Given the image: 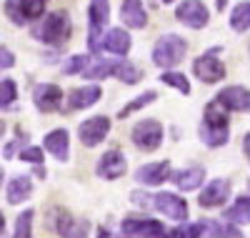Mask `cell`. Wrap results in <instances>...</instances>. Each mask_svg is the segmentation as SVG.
Masks as SVG:
<instances>
[{
	"mask_svg": "<svg viewBox=\"0 0 250 238\" xmlns=\"http://www.w3.org/2000/svg\"><path fill=\"white\" fill-rule=\"evenodd\" d=\"M200 138L208 145H225L228 143V108L215 98L205 105V120L200 125Z\"/></svg>",
	"mask_w": 250,
	"mask_h": 238,
	"instance_id": "cell-1",
	"label": "cell"
},
{
	"mask_svg": "<svg viewBox=\"0 0 250 238\" xmlns=\"http://www.w3.org/2000/svg\"><path fill=\"white\" fill-rule=\"evenodd\" d=\"M185 50H188V43L180 35L168 33V35H163L155 43V48H153V63H155L158 68L170 71V68H175V66H180V63H183Z\"/></svg>",
	"mask_w": 250,
	"mask_h": 238,
	"instance_id": "cell-2",
	"label": "cell"
},
{
	"mask_svg": "<svg viewBox=\"0 0 250 238\" xmlns=\"http://www.w3.org/2000/svg\"><path fill=\"white\" fill-rule=\"evenodd\" d=\"M70 30L73 28H70L68 13H53V15H48L43 20V25H40L38 35H40V40L50 43V46H62V43H68Z\"/></svg>",
	"mask_w": 250,
	"mask_h": 238,
	"instance_id": "cell-3",
	"label": "cell"
},
{
	"mask_svg": "<svg viewBox=\"0 0 250 238\" xmlns=\"http://www.w3.org/2000/svg\"><path fill=\"white\" fill-rule=\"evenodd\" d=\"M88 18H90V40H88V46L90 50H100L103 48V40L100 38H105V23H108V18H110V5H108V0H90V5H88Z\"/></svg>",
	"mask_w": 250,
	"mask_h": 238,
	"instance_id": "cell-4",
	"label": "cell"
},
{
	"mask_svg": "<svg viewBox=\"0 0 250 238\" xmlns=\"http://www.w3.org/2000/svg\"><path fill=\"white\" fill-rule=\"evenodd\" d=\"M120 228L130 238H170V236H175L155 218H125Z\"/></svg>",
	"mask_w": 250,
	"mask_h": 238,
	"instance_id": "cell-5",
	"label": "cell"
},
{
	"mask_svg": "<svg viewBox=\"0 0 250 238\" xmlns=\"http://www.w3.org/2000/svg\"><path fill=\"white\" fill-rule=\"evenodd\" d=\"M133 143L140 148V150H155L160 143H163V125L153 118L148 120H140L135 128H133V133H130Z\"/></svg>",
	"mask_w": 250,
	"mask_h": 238,
	"instance_id": "cell-6",
	"label": "cell"
},
{
	"mask_svg": "<svg viewBox=\"0 0 250 238\" xmlns=\"http://www.w3.org/2000/svg\"><path fill=\"white\" fill-rule=\"evenodd\" d=\"M108 133H110V118L108 116H95V118H88L85 123L78 125L80 143L88 148H95L98 143H103Z\"/></svg>",
	"mask_w": 250,
	"mask_h": 238,
	"instance_id": "cell-7",
	"label": "cell"
},
{
	"mask_svg": "<svg viewBox=\"0 0 250 238\" xmlns=\"http://www.w3.org/2000/svg\"><path fill=\"white\" fill-rule=\"evenodd\" d=\"M175 18L183 25L193 28V30H200V28L208 25V8L200 3V0H185V3L178 5Z\"/></svg>",
	"mask_w": 250,
	"mask_h": 238,
	"instance_id": "cell-8",
	"label": "cell"
},
{
	"mask_svg": "<svg viewBox=\"0 0 250 238\" xmlns=\"http://www.w3.org/2000/svg\"><path fill=\"white\" fill-rule=\"evenodd\" d=\"M33 103L40 113H53V111H60L62 105V91L58 85H50V83H40L35 85L33 91Z\"/></svg>",
	"mask_w": 250,
	"mask_h": 238,
	"instance_id": "cell-9",
	"label": "cell"
},
{
	"mask_svg": "<svg viewBox=\"0 0 250 238\" xmlns=\"http://www.w3.org/2000/svg\"><path fill=\"white\" fill-rule=\"evenodd\" d=\"M55 215L58 218H53V226L62 238H88L90 223L85 218H73L65 211H55Z\"/></svg>",
	"mask_w": 250,
	"mask_h": 238,
	"instance_id": "cell-10",
	"label": "cell"
},
{
	"mask_svg": "<svg viewBox=\"0 0 250 238\" xmlns=\"http://www.w3.org/2000/svg\"><path fill=\"white\" fill-rule=\"evenodd\" d=\"M193 73L203 83H218V80L225 78V66H223L220 58H215V53H205L193 63Z\"/></svg>",
	"mask_w": 250,
	"mask_h": 238,
	"instance_id": "cell-11",
	"label": "cell"
},
{
	"mask_svg": "<svg viewBox=\"0 0 250 238\" xmlns=\"http://www.w3.org/2000/svg\"><path fill=\"white\" fill-rule=\"evenodd\" d=\"M125 168H128V161H125V156L120 153V150H108L105 156H100V161L95 166V173L105 181H115L125 173Z\"/></svg>",
	"mask_w": 250,
	"mask_h": 238,
	"instance_id": "cell-12",
	"label": "cell"
},
{
	"mask_svg": "<svg viewBox=\"0 0 250 238\" xmlns=\"http://www.w3.org/2000/svg\"><path fill=\"white\" fill-rule=\"evenodd\" d=\"M155 211H160L163 215H168L173 221L188 218V203L180 196H175V193H158L155 196Z\"/></svg>",
	"mask_w": 250,
	"mask_h": 238,
	"instance_id": "cell-13",
	"label": "cell"
},
{
	"mask_svg": "<svg viewBox=\"0 0 250 238\" xmlns=\"http://www.w3.org/2000/svg\"><path fill=\"white\" fill-rule=\"evenodd\" d=\"M228 198H230V183H228L225 178H215V181H210L205 186L198 203L203 208H215V206H223Z\"/></svg>",
	"mask_w": 250,
	"mask_h": 238,
	"instance_id": "cell-14",
	"label": "cell"
},
{
	"mask_svg": "<svg viewBox=\"0 0 250 238\" xmlns=\"http://www.w3.org/2000/svg\"><path fill=\"white\" fill-rule=\"evenodd\" d=\"M218 100L228 108V111H238V113L250 111V91L243 88V85H230V88H223V91L218 93Z\"/></svg>",
	"mask_w": 250,
	"mask_h": 238,
	"instance_id": "cell-15",
	"label": "cell"
},
{
	"mask_svg": "<svg viewBox=\"0 0 250 238\" xmlns=\"http://www.w3.org/2000/svg\"><path fill=\"white\" fill-rule=\"evenodd\" d=\"M168 176H170V163L168 161L148 163V166H140L135 170V181L145 183V186H160L163 181H168Z\"/></svg>",
	"mask_w": 250,
	"mask_h": 238,
	"instance_id": "cell-16",
	"label": "cell"
},
{
	"mask_svg": "<svg viewBox=\"0 0 250 238\" xmlns=\"http://www.w3.org/2000/svg\"><path fill=\"white\" fill-rule=\"evenodd\" d=\"M103 91L98 85H85V88H75L68 95V111H83V108H90L100 100Z\"/></svg>",
	"mask_w": 250,
	"mask_h": 238,
	"instance_id": "cell-17",
	"label": "cell"
},
{
	"mask_svg": "<svg viewBox=\"0 0 250 238\" xmlns=\"http://www.w3.org/2000/svg\"><path fill=\"white\" fill-rule=\"evenodd\" d=\"M120 18L123 23L128 28H145V23H148V15H145V8L140 0H123V8H120Z\"/></svg>",
	"mask_w": 250,
	"mask_h": 238,
	"instance_id": "cell-18",
	"label": "cell"
},
{
	"mask_svg": "<svg viewBox=\"0 0 250 238\" xmlns=\"http://www.w3.org/2000/svg\"><path fill=\"white\" fill-rule=\"evenodd\" d=\"M45 150L53 153L58 161H65L70 153V141H68V131L65 128H55L45 136Z\"/></svg>",
	"mask_w": 250,
	"mask_h": 238,
	"instance_id": "cell-19",
	"label": "cell"
},
{
	"mask_svg": "<svg viewBox=\"0 0 250 238\" xmlns=\"http://www.w3.org/2000/svg\"><path fill=\"white\" fill-rule=\"evenodd\" d=\"M103 50H108L113 55H128L130 50V35L123 28H110L103 38Z\"/></svg>",
	"mask_w": 250,
	"mask_h": 238,
	"instance_id": "cell-20",
	"label": "cell"
},
{
	"mask_svg": "<svg viewBox=\"0 0 250 238\" xmlns=\"http://www.w3.org/2000/svg\"><path fill=\"white\" fill-rule=\"evenodd\" d=\"M203 181H205V170H203L200 166L178 170L175 176H173V183H175L180 190H195V188H200Z\"/></svg>",
	"mask_w": 250,
	"mask_h": 238,
	"instance_id": "cell-21",
	"label": "cell"
},
{
	"mask_svg": "<svg viewBox=\"0 0 250 238\" xmlns=\"http://www.w3.org/2000/svg\"><path fill=\"white\" fill-rule=\"evenodd\" d=\"M33 190V183L28 176H15L10 183H8V201L15 206V203H23Z\"/></svg>",
	"mask_w": 250,
	"mask_h": 238,
	"instance_id": "cell-22",
	"label": "cell"
},
{
	"mask_svg": "<svg viewBox=\"0 0 250 238\" xmlns=\"http://www.w3.org/2000/svg\"><path fill=\"white\" fill-rule=\"evenodd\" d=\"M15 5H18L20 23H25V20H38L45 13L48 0H15Z\"/></svg>",
	"mask_w": 250,
	"mask_h": 238,
	"instance_id": "cell-23",
	"label": "cell"
},
{
	"mask_svg": "<svg viewBox=\"0 0 250 238\" xmlns=\"http://www.w3.org/2000/svg\"><path fill=\"white\" fill-rule=\"evenodd\" d=\"M120 66H123V60H95L93 66H88V71L83 73L85 78H108V75H118V71H120Z\"/></svg>",
	"mask_w": 250,
	"mask_h": 238,
	"instance_id": "cell-24",
	"label": "cell"
},
{
	"mask_svg": "<svg viewBox=\"0 0 250 238\" xmlns=\"http://www.w3.org/2000/svg\"><path fill=\"white\" fill-rule=\"evenodd\" d=\"M225 221H233V223H250V196H240L235 206H230L223 215Z\"/></svg>",
	"mask_w": 250,
	"mask_h": 238,
	"instance_id": "cell-25",
	"label": "cell"
},
{
	"mask_svg": "<svg viewBox=\"0 0 250 238\" xmlns=\"http://www.w3.org/2000/svg\"><path fill=\"white\" fill-rule=\"evenodd\" d=\"M230 25L238 33H245L250 28V3H238L230 13Z\"/></svg>",
	"mask_w": 250,
	"mask_h": 238,
	"instance_id": "cell-26",
	"label": "cell"
},
{
	"mask_svg": "<svg viewBox=\"0 0 250 238\" xmlns=\"http://www.w3.org/2000/svg\"><path fill=\"white\" fill-rule=\"evenodd\" d=\"M208 233H210V238H243V233L228 221H208Z\"/></svg>",
	"mask_w": 250,
	"mask_h": 238,
	"instance_id": "cell-27",
	"label": "cell"
},
{
	"mask_svg": "<svg viewBox=\"0 0 250 238\" xmlns=\"http://www.w3.org/2000/svg\"><path fill=\"white\" fill-rule=\"evenodd\" d=\"M155 98H158V95H155V91H148V93H143V95H138L135 100H130V103H128V105H125V108H123V111H120V113H118V118H123V120H125V118H128L130 113H135V111H140V108H143V105H150V103H153Z\"/></svg>",
	"mask_w": 250,
	"mask_h": 238,
	"instance_id": "cell-28",
	"label": "cell"
},
{
	"mask_svg": "<svg viewBox=\"0 0 250 238\" xmlns=\"http://www.w3.org/2000/svg\"><path fill=\"white\" fill-rule=\"evenodd\" d=\"M160 80L165 83V85H173V88H178L183 95H188L190 93V83H188V78L183 75V73H173V71H165L163 75H160Z\"/></svg>",
	"mask_w": 250,
	"mask_h": 238,
	"instance_id": "cell-29",
	"label": "cell"
},
{
	"mask_svg": "<svg viewBox=\"0 0 250 238\" xmlns=\"http://www.w3.org/2000/svg\"><path fill=\"white\" fill-rule=\"evenodd\" d=\"M88 63H90V58H85V55H70L65 63H62V73H65V75L85 73L88 71Z\"/></svg>",
	"mask_w": 250,
	"mask_h": 238,
	"instance_id": "cell-30",
	"label": "cell"
},
{
	"mask_svg": "<svg viewBox=\"0 0 250 238\" xmlns=\"http://www.w3.org/2000/svg\"><path fill=\"white\" fill-rule=\"evenodd\" d=\"M33 236V211H25L18 215L15 223V236L13 238H30Z\"/></svg>",
	"mask_w": 250,
	"mask_h": 238,
	"instance_id": "cell-31",
	"label": "cell"
},
{
	"mask_svg": "<svg viewBox=\"0 0 250 238\" xmlns=\"http://www.w3.org/2000/svg\"><path fill=\"white\" fill-rule=\"evenodd\" d=\"M203 233H208V223L200 221V223H185L183 228L175 231L178 238H200Z\"/></svg>",
	"mask_w": 250,
	"mask_h": 238,
	"instance_id": "cell-32",
	"label": "cell"
},
{
	"mask_svg": "<svg viewBox=\"0 0 250 238\" xmlns=\"http://www.w3.org/2000/svg\"><path fill=\"white\" fill-rule=\"evenodd\" d=\"M118 78L123 80V83H128V85H133V83H138L140 78H143V73L133 66V63H123L120 66V71H118Z\"/></svg>",
	"mask_w": 250,
	"mask_h": 238,
	"instance_id": "cell-33",
	"label": "cell"
},
{
	"mask_svg": "<svg viewBox=\"0 0 250 238\" xmlns=\"http://www.w3.org/2000/svg\"><path fill=\"white\" fill-rule=\"evenodd\" d=\"M13 100H15V83L10 78H3V83H0V105L8 108Z\"/></svg>",
	"mask_w": 250,
	"mask_h": 238,
	"instance_id": "cell-34",
	"label": "cell"
},
{
	"mask_svg": "<svg viewBox=\"0 0 250 238\" xmlns=\"http://www.w3.org/2000/svg\"><path fill=\"white\" fill-rule=\"evenodd\" d=\"M130 201L140 208H155V196H148V193H143V190H133Z\"/></svg>",
	"mask_w": 250,
	"mask_h": 238,
	"instance_id": "cell-35",
	"label": "cell"
},
{
	"mask_svg": "<svg viewBox=\"0 0 250 238\" xmlns=\"http://www.w3.org/2000/svg\"><path fill=\"white\" fill-rule=\"evenodd\" d=\"M20 158H23V161H28V163H40V161H43V150H40V148H25L23 150V153H20Z\"/></svg>",
	"mask_w": 250,
	"mask_h": 238,
	"instance_id": "cell-36",
	"label": "cell"
},
{
	"mask_svg": "<svg viewBox=\"0 0 250 238\" xmlns=\"http://www.w3.org/2000/svg\"><path fill=\"white\" fill-rule=\"evenodd\" d=\"M13 63H15V60H13V53H10L8 48L0 50V66H3V71H5V68H13Z\"/></svg>",
	"mask_w": 250,
	"mask_h": 238,
	"instance_id": "cell-37",
	"label": "cell"
},
{
	"mask_svg": "<svg viewBox=\"0 0 250 238\" xmlns=\"http://www.w3.org/2000/svg\"><path fill=\"white\" fill-rule=\"evenodd\" d=\"M243 150H245V156H248V161H250V133H248L245 141H243Z\"/></svg>",
	"mask_w": 250,
	"mask_h": 238,
	"instance_id": "cell-38",
	"label": "cell"
},
{
	"mask_svg": "<svg viewBox=\"0 0 250 238\" xmlns=\"http://www.w3.org/2000/svg\"><path fill=\"white\" fill-rule=\"evenodd\" d=\"M98 238H113V236H110L105 228H100V231H98Z\"/></svg>",
	"mask_w": 250,
	"mask_h": 238,
	"instance_id": "cell-39",
	"label": "cell"
},
{
	"mask_svg": "<svg viewBox=\"0 0 250 238\" xmlns=\"http://www.w3.org/2000/svg\"><path fill=\"white\" fill-rule=\"evenodd\" d=\"M215 3H218V10H223V8H225V0H215Z\"/></svg>",
	"mask_w": 250,
	"mask_h": 238,
	"instance_id": "cell-40",
	"label": "cell"
},
{
	"mask_svg": "<svg viewBox=\"0 0 250 238\" xmlns=\"http://www.w3.org/2000/svg\"><path fill=\"white\" fill-rule=\"evenodd\" d=\"M163 3H173V0H163Z\"/></svg>",
	"mask_w": 250,
	"mask_h": 238,
	"instance_id": "cell-41",
	"label": "cell"
}]
</instances>
